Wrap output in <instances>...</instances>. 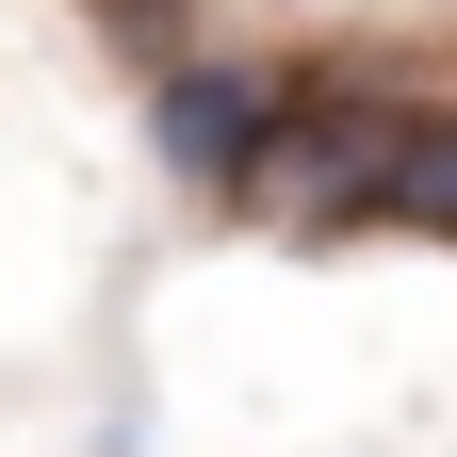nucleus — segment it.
Listing matches in <instances>:
<instances>
[{
  "instance_id": "1",
  "label": "nucleus",
  "mask_w": 457,
  "mask_h": 457,
  "mask_svg": "<svg viewBox=\"0 0 457 457\" xmlns=\"http://www.w3.org/2000/svg\"><path fill=\"white\" fill-rule=\"evenodd\" d=\"M262 131H278V66H245V49H180V66L147 82V147H163V180L212 196V212L245 196Z\"/></svg>"
},
{
  "instance_id": "2",
  "label": "nucleus",
  "mask_w": 457,
  "mask_h": 457,
  "mask_svg": "<svg viewBox=\"0 0 457 457\" xmlns=\"http://www.w3.org/2000/svg\"><path fill=\"white\" fill-rule=\"evenodd\" d=\"M376 228H409V245H457V114H409V131H392Z\"/></svg>"
},
{
  "instance_id": "3",
  "label": "nucleus",
  "mask_w": 457,
  "mask_h": 457,
  "mask_svg": "<svg viewBox=\"0 0 457 457\" xmlns=\"http://www.w3.org/2000/svg\"><path fill=\"white\" fill-rule=\"evenodd\" d=\"M82 17H98V49H114L131 82H163V66L196 49V0H82Z\"/></svg>"
}]
</instances>
